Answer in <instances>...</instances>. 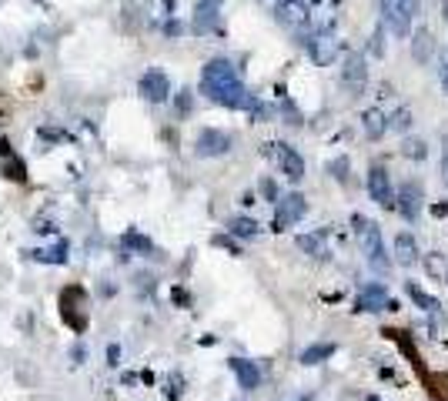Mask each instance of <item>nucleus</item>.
Here are the masks:
<instances>
[{"label": "nucleus", "mask_w": 448, "mask_h": 401, "mask_svg": "<svg viewBox=\"0 0 448 401\" xmlns=\"http://www.w3.org/2000/svg\"><path fill=\"white\" fill-rule=\"evenodd\" d=\"M137 94L150 100V104H164L171 97V80L164 71H148V74H141L137 80Z\"/></svg>", "instance_id": "nucleus-9"}, {"label": "nucleus", "mask_w": 448, "mask_h": 401, "mask_svg": "<svg viewBox=\"0 0 448 401\" xmlns=\"http://www.w3.org/2000/svg\"><path fill=\"white\" fill-rule=\"evenodd\" d=\"M368 194H372L374 204H381V208H392V204H395L392 174L385 171L381 164H374L372 171H368Z\"/></svg>", "instance_id": "nucleus-13"}, {"label": "nucleus", "mask_w": 448, "mask_h": 401, "mask_svg": "<svg viewBox=\"0 0 448 401\" xmlns=\"http://www.w3.org/2000/svg\"><path fill=\"white\" fill-rule=\"evenodd\" d=\"M405 294H408L411 301H415V305L422 308V311H438V301H435V298H431V294H425V291H422V287L418 285H405Z\"/></svg>", "instance_id": "nucleus-25"}, {"label": "nucleus", "mask_w": 448, "mask_h": 401, "mask_svg": "<svg viewBox=\"0 0 448 401\" xmlns=\"http://www.w3.org/2000/svg\"><path fill=\"white\" fill-rule=\"evenodd\" d=\"M227 231L234 234V238H258V221L255 217H231V224H227Z\"/></svg>", "instance_id": "nucleus-24"}, {"label": "nucleus", "mask_w": 448, "mask_h": 401, "mask_svg": "<svg viewBox=\"0 0 448 401\" xmlns=\"http://www.w3.org/2000/svg\"><path fill=\"white\" fill-rule=\"evenodd\" d=\"M368 401H381V398H374V395H372V398H368Z\"/></svg>", "instance_id": "nucleus-40"}, {"label": "nucleus", "mask_w": 448, "mask_h": 401, "mask_svg": "<svg viewBox=\"0 0 448 401\" xmlns=\"http://www.w3.org/2000/svg\"><path fill=\"white\" fill-rule=\"evenodd\" d=\"M264 148H268V154L278 161L281 174H284L291 184H298L301 177H304V157H301L291 144H284V141H271V144H264Z\"/></svg>", "instance_id": "nucleus-5"}, {"label": "nucleus", "mask_w": 448, "mask_h": 401, "mask_svg": "<svg viewBox=\"0 0 448 401\" xmlns=\"http://www.w3.org/2000/svg\"><path fill=\"white\" fill-rule=\"evenodd\" d=\"M60 318L74 328V331H84V328H87V294H84V287L71 285L60 291Z\"/></svg>", "instance_id": "nucleus-4"}, {"label": "nucleus", "mask_w": 448, "mask_h": 401, "mask_svg": "<svg viewBox=\"0 0 448 401\" xmlns=\"http://www.w3.org/2000/svg\"><path fill=\"white\" fill-rule=\"evenodd\" d=\"M37 261H57V265H64L67 261V241H60L57 248H51V251H31Z\"/></svg>", "instance_id": "nucleus-28"}, {"label": "nucleus", "mask_w": 448, "mask_h": 401, "mask_svg": "<svg viewBox=\"0 0 448 401\" xmlns=\"http://www.w3.org/2000/svg\"><path fill=\"white\" fill-rule=\"evenodd\" d=\"M214 244H218V248H227L231 254H241V248H238V244H234L227 234H218V238H214Z\"/></svg>", "instance_id": "nucleus-30"}, {"label": "nucleus", "mask_w": 448, "mask_h": 401, "mask_svg": "<svg viewBox=\"0 0 448 401\" xmlns=\"http://www.w3.org/2000/svg\"><path fill=\"white\" fill-rule=\"evenodd\" d=\"M201 91L214 104L231 107V111H251V104H255V97L244 91L238 67L224 57H214L205 64V71H201Z\"/></svg>", "instance_id": "nucleus-1"}, {"label": "nucleus", "mask_w": 448, "mask_h": 401, "mask_svg": "<svg viewBox=\"0 0 448 401\" xmlns=\"http://www.w3.org/2000/svg\"><path fill=\"white\" fill-rule=\"evenodd\" d=\"M408 124H411V114H408V111H405V107H402V111H398V114H395L392 127H398V131H405V127H408Z\"/></svg>", "instance_id": "nucleus-31"}, {"label": "nucleus", "mask_w": 448, "mask_h": 401, "mask_svg": "<svg viewBox=\"0 0 448 401\" xmlns=\"http://www.w3.org/2000/svg\"><path fill=\"white\" fill-rule=\"evenodd\" d=\"M121 244H124V251H134V254H154V241L144 238V234H137V231H128L121 238Z\"/></svg>", "instance_id": "nucleus-22"}, {"label": "nucleus", "mask_w": 448, "mask_h": 401, "mask_svg": "<svg viewBox=\"0 0 448 401\" xmlns=\"http://www.w3.org/2000/svg\"><path fill=\"white\" fill-rule=\"evenodd\" d=\"M388 287L381 285V281H368L365 287H358L355 294V308L358 311H368V314H374V311H385L388 308Z\"/></svg>", "instance_id": "nucleus-12"}, {"label": "nucleus", "mask_w": 448, "mask_h": 401, "mask_svg": "<svg viewBox=\"0 0 448 401\" xmlns=\"http://www.w3.org/2000/svg\"><path fill=\"white\" fill-rule=\"evenodd\" d=\"M385 121H388V117L381 114V111H368V114H365V134H368L372 141H378V137L385 134V127H388Z\"/></svg>", "instance_id": "nucleus-26"}, {"label": "nucleus", "mask_w": 448, "mask_h": 401, "mask_svg": "<svg viewBox=\"0 0 448 401\" xmlns=\"http://www.w3.org/2000/svg\"><path fill=\"white\" fill-rule=\"evenodd\" d=\"M411 57L418 60V64H429L435 57V37H431L429 27H418L411 34Z\"/></svg>", "instance_id": "nucleus-18"}, {"label": "nucleus", "mask_w": 448, "mask_h": 401, "mask_svg": "<svg viewBox=\"0 0 448 401\" xmlns=\"http://www.w3.org/2000/svg\"><path fill=\"white\" fill-rule=\"evenodd\" d=\"M381 14L388 20V27H392L398 37H405L411 30V24L415 17L422 14V3L418 0H381Z\"/></svg>", "instance_id": "nucleus-3"}, {"label": "nucleus", "mask_w": 448, "mask_h": 401, "mask_svg": "<svg viewBox=\"0 0 448 401\" xmlns=\"http://www.w3.org/2000/svg\"><path fill=\"white\" fill-rule=\"evenodd\" d=\"M418 244H415V238H411L408 231H402L398 238H395V265H402V267H411V265H418Z\"/></svg>", "instance_id": "nucleus-17"}, {"label": "nucleus", "mask_w": 448, "mask_h": 401, "mask_svg": "<svg viewBox=\"0 0 448 401\" xmlns=\"http://www.w3.org/2000/svg\"><path fill=\"white\" fill-rule=\"evenodd\" d=\"M0 157H3V174L10 177V181H27V168H24V161H20L14 148H10V141H0Z\"/></svg>", "instance_id": "nucleus-19"}, {"label": "nucleus", "mask_w": 448, "mask_h": 401, "mask_svg": "<svg viewBox=\"0 0 448 401\" xmlns=\"http://www.w3.org/2000/svg\"><path fill=\"white\" fill-rule=\"evenodd\" d=\"M275 17H278L281 27H288V30L301 34V30L308 27V20H311V10H308V3H304V0H278Z\"/></svg>", "instance_id": "nucleus-7"}, {"label": "nucleus", "mask_w": 448, "mask_h": 401, "mask_svg": "<svg viewBox=\"0 0 448 401\" xmlns=\"http://www.w3.org/2000/svg\"><path fill=\"white\" fill-rule=\"evenodd\" d=\"M425 271H429L431 281H438V285L448 281V261L442 254H425Z\"/></svg>", "instance_id": "nucleus-23"}, {"label": "nucleus", "mask_w": 448, "mask_h": 401, "mask_svg": "<svg viewBox=\"0 0 448 401\" xmlns=\"http://www.w3.org/2000/svg\"><path fill=\"white\" fill-rule=\"evenodd\" d=\"M352 231H355L365 261L374 271H388V254H385V244H381V228L374 224L372 217H365V214H352Z\"/></svg>", "instance_id": "nucleus-2"}, {"label": "nucleus", "mask_w": 448, "mask_h": 401, "mask_svg": "<svg viewBox=\"0 0 448 401\" xmlns=\"http://www.w3.org/2000/svg\"><path fill=\"white\" fill-rule=\"evenodd\" d=\"M227 151H231V134L214 131V127L201 131L198 141H194V154L198 157H224Z\"/></svg>", "instance_id": "nucleus-11"}, {"label": "nucleus", "mask_w": 448, "mask_h": 401, "mask_svg": "<svg viewBox=\"0 0 448 401\" xmlns=\"http://www.w3.org/2000/svg\"><path fill=\"white\" fill-rule=\"evenodd\" d=\"M298 248L304 251V254H311L315 261H328V258H331V251H328V244H325V231H315V234H301V238H298Z\"/></svg>", "instance_id": "nucleus-20"}, {"label": "nucleus", "mask_w": 448, "mask_h": 401, "mask_svg": "<svg viewBox=\"0 0 448 401\" xmlns=\"http://www.w3.org/2000/svg\"><path fill=\"white\" fill-rule=\"evenodd\" d=\"M328 171L335 174V181L348 184V157H338V161H331V164H328Z\"/></svg>", "instance_id": "nucleus-29"}, {"label": "nucleus", "mask_w": 448, "mask_h": 401, "mask_svg": "<svg viewBox=\"0 0 448 401\" xmlns=\"http://www.w3.org/2000/svg\"><path fill=\"white\" fill-rule=\"evenodd\" d=\"M261 191L268 194L271 201H278V194H275V184H271V181H261Z\"/></svg>", "instance_id": "nucleus-36"}, {"label": "nucleus", "mask_w": 448, "mask_h": 401, "mask_svg": "<svg viewBox=\"0 0 448 401\" xmlns=\"http://www.w3.org/2000/svg\"><path fill=\"white\" fill-rule=\"evenodd\" d=\"M117 358H121V344H111L107 348V364H117Z\"/></svg>", "instance_id": "nucleus-35"}, {"label": "nucleus", "mask_w": 448, "mask_h": 401, "mask_svg": "<svg viewBox=\"0 0 448 401\" xmlns=\"http://www.w3.org/2000/svg\"><path fill=\"white\" fill-rule=\"evenodd\" d=\"M168 398H181V378L178 375L168 382Z\"/></svg>", "instance_id": "nucleus-32"}, {"label": "nucleus", "mask_w": 448, "mask_h": 401, "mask_svg": "<svg viewBox=\"0 0 448 401\" xmlns=\"http://www.w3.org/2000/svg\"><path fill=\"white\" fill-rule=\"evenodd\" d=\"M402 154L411 157V161H425V157H429V144H425V141H418V137H405Z\"/></svg>", "instance_id": "nucleus-27"}, {"label": "nucleus", "mask_w": 448, "mask_h": 401, "mask_svg": "<svg viewBox=\"0 0 448 401\" xmlns=\"http://www.w3.org/2000/svg\"><path fill=\"white\" fill-rule=\"evenodd\" d=\"M341 84H345V91H352V94H361V91H365V84H368V64H365V57L355 54V51L345 57Z\"/></svg>", "instance_id": "nucleus-10"}, {"label": "nucleus", "mask_w": 448, "mask_h": 401, "mask_svg": "<svg viewBox=\"0 0 448 401\" xmlns=\"http://www.w3.org/2000/svg\"><path fill=\"white\" fill-rule=\"evenodd\" d=\"M372 54H374V57H381V54H385V47H381V30H374V37H372Z\"/></svg>", "instance_id": "nucleus-34"}, {"label": "nucleus", "mask_w": 448, "mask_h": 401, "mask_svg": "<svg viewBox=\"0 0 448 401\" xmlns=\"http://www.w3.org/2000/svg\"><path fill=\"white\" fill-rule=\"evenodd\" d=\"M178 111H181V114L191 111V91H181V97H178Z\"/></svg>", "instance_id": "nucleus-33"}, {"label": "nucleus", "mask_w": 448, "mask_h": 401, "mask_svg": "<svg viewBox=\"0 0 448 401\" xmlns=\"http://www.w3.org/2000/svg\"><path fill=\"white\" fill-rule=\"evenodd\" d=\"M224 0H194V30L198 34H211L214 24H218V14H221Z\"/></svg>", "instance_id": "nucleus-15"}, {"label": "nucleus", "mask_w": 448, "mask_h": 401, "mask_svg": "<svg viewBox=\"0 0 448 401\" xmlns=\"http://www.w3.org/2000/svg\"><path fill=\"white\" fill-rule=\"evenodd\" d=\"M335 351H338V344H335V341H318V344H308V348L301 351V364H304V368H315V364L328 362V358H331Z\"/></svg>", "instance_id": "nucleus-21"}, {"label": "nucleus", "mask_w": 448, "mask_h": 401, "mask_svg": "<svg viewBox=\"0 0 448 401\" xmlns=\"http://www.w3.org/2000/svg\"><path fill=\"white\" fill-rule=\"evenodd\" d=\"M301 44L308 47L311 60H315V64H321V67H328V64L338 57V40H335V34H331V30H315V34H308Z\"/></svg>", "instance_id": "nucleus-8"}, {"label": "nucleus", "mask_w": 448, "mask_h": 401, "mask_svg": "<svg viewBox=\"0 0 448 401\" xmlns=\"http://www.w3.org/2000/svg\"><path fill=\"white\" fill-rule=\"evenodd\" d=\"M442 181H445V188H448V148L442 154Z\"/></svg>", "instance_id": "nucleus-37"}, {"label": "nucleus", "mask_w": 448, "mask_h": 401, "mask_svg": "<svg viewBox=\"0 0 448 401\" xmlns=\"http://www.w3.org/2000/svg\"><path fill=\"white\" fill-rule=\"evenodd\" d=\"M395 208L402 211L405 221H418V214H422V184H418V181L402 184L398 194H395Z\"/></svg>", "instance_id": "nucleus-14"}, {"label": "nucleus", "mask_w": 448, "mask_h": 401, "mask_svg": "<svg viewBox=\"0 0 448 401\" xmlns=\"http://www.w3.org/2000/svg\"><path fill=\"white\" fill-rule=\"evenodd\" d=\"M315 3H321V0H315Z\"/></svg>", "instance_id": "nucleus-41"}, {"label": "nucleus", "mask_w": 448, "mask_h": 401, "mask_svg": "<svg viewBox=\"0 0 448 401\" xmlns=\"http://www.w3.org/2000/svg\"><path fill=\"white\" fill-rule=\"evenodd\" d=\"M442 91L448 94V71H442Z\"/></svg>", "instance_id": "nucleus-38"}, {"label": "nucleus", "mask_w": 448, "mask_h": 401, "mask_svg": "<svg viewBox=\"0 0 448 401\" xmlns=\"http://www.w3.org/2000/svg\"><path fill=\"white\" fill-rule=\"evenodd\" d=\"M442 14H445V20H448V0H442Z\"/></svg>", "instance_id": "nucleus-39"}, {"label": "nucleus", "mask_w": 448, "mask_h": 401, "mask_svg": "<svg viewBox=\"0 0 448 401\" xmlns=\"http://www.w3.org/2000/svg\"><path fill=\"white\" fill-rule=\"evenodd\" d=\"M304 211H308V201H304V194H298V191L284 194V197H278V211H275V221H271V228H275V231H284L288 224L301 221V217H304Z\"/></svg>", "instance_id": "nucleus-6"}, {"label": "nucleus", "mask_w": 448, "mask_h": 401, "mask_svg": "<svg viewBox=\"0 0 448 401\" xmlns=\"http://www.w3.org/2000/svg\"><path fill=\"white\" fill-rule=\"evenodd\" d=\"M231 371H234V378L241 384L244 391H255L258 384H261V371H258V364L255 362H244V358H231Z\"/></svg>", "instance_id": "nucleus-16"}]
</instances>
